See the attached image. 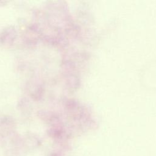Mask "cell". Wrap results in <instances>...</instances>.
Listing matches in <instances>:
<instances>
[]
</instances>
